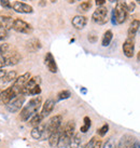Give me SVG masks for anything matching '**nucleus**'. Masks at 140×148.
Wrapping results in <instances>:
<instances>
[{"mask_svg":"<svg viewBox=\"0 0 140 148\" xmlns=\"http://www.w3.org/2000/svg\"><path fill=\"white\" fill-rule=\"evenodd\" d=\"M41 104H42L41 96H35L33 99H31L21 110V115H20L21 116V119L23 121H28L33 115L37 114L38 110L40 109Z\"/></svg>","mask_w":140,"mask_h":148,"instance_id":"f257e3e1","label":"nucleus"},{"mask_svg":"<svg viewBox=\"0 0 140 148\" xmlns=\"http://www.w3.org/2000/svg\"><path fill=\"white\" fill-rule=\"evenodd\" d=\"M113 11H114V15H116L118 24H123L127 18L128 13V5L126 4V2L124 0H119L116 9Z\"/></svg>","mask_w":140,"mask_h":148,"instance_id":"f03ea898","label":"nucleus"},{"mask_svg":"<svg viewBox=\"0 0 140 148\" xmlns=\"http://www.w3.org/2000/svg\"><path fill=\"white\" fill-rule=\"evenodd\" d=\"M18 95L22 94H20L13 86H10L8 89L3 90L2 92H0V103L3 104V105H8L12 99H14Z\"/></svg>","mask_w":140,"mask_h":148,"instance_id":"7ed1b4c3","label":"nucleus"},{"mask_svg":"<svg viewBox=\"0 0 140 148\" xmlns=\"http://www.w3.org/2000/svg\"><path fill=\"white\" fill-rule=\"evenodd\" d=\"M92 18L95 23L103 25L105 23H107L108 21V9L106 7H98L96 9L92 15Z\"/></svg>","mask_w":140,"mask_h":148,"instance_id":"20e7f679","label":"nucleus"},{"mask_svg":"<svg viewBox=\"0 0 140 148\" xmlns=\"http://www.w3.org/2000/svg\"><path fill=\"white\" fill-rule=\"evenodd\" d=\"M62 122H63V117L60 115L54 116L51 119L49 120V122L46 124V134H48V138L49 136L53 133L54 131L58 130L59 127H62Z\"/></svg>","mask_w":140,"mask_h":148,"instance_id":"39448f33","label":"nucleus"},{"mask_svg":"<svg viewBox=\"0 0 140 148\" xmlns=\"http://www.w3.org/2000/svg\"><path fill=\"white\" fill-rule=\"evenodd\" d=\"M24 102H25V95H18L16 96L14 99H12L8 105H5L7 107V110L9 112H17L18 110H21L23 105H24Z\"/></svg>","mask_w":140,"mask_h":148,"instance_id":"423d86ee","label":"nucleus"},{"mask_svg":"<svg viewBox=\"0 0 140 148\" xmlns=\"http://www.w3.org/2000/svg\"><path fill=\"white\" fill-rule=\"evenodd\" d=\"M13 29H14L15 32H17V33H22V34L33 33V27H31V25L28 24L27 22L21 20V18H15V20H14Z\"/></svg>","mask_w":140,"mask_h":148,"instance_id":"0eeeda50","label":"nucleus"},{"mask_svg":"<svg viewBox=\"0 0 140 148\" xmlns=\"http://www.w3.org/2000/svg\"><path fill=\"white\" fill-rule=\"evenodd\" d=\"M40 83H41V78H40L39 76H36V77L30 78L28 82L26 83V86H24L23 92H22V95H31L33 91L35 90L37 86H40Z\"/></svg>","mask_w":140,"mask_h":148,"instance_id":"6e6552de","label":"nucleus"},{"mask_svg":"<svg viewBox=\"0 0 140 148\" xmlns=\"http://www.w3.org/2000/svg\"><path fill=\"white\" fill-rule=\"evenodd\" d=\"M30 135L33 138L37 140H46L48 138V134H46V124L44 123H41L37 125V127H35L31 130V133H30Z\"/></svg>","mask_w":140,"mask_h":148,"instance_id":"1a4fd4ad","label":"nucleus"},{"mask_svg":"<svg viewBox=\"0 0 140 148\" xmlns=\"http://www.w3.org/2000/svg\"><path fill=\"white\" fill-rule=\"evenodd\" d=\"M29 79H30V74H29V73H25L24 75L17 77V78L14 80V83L12 84V86L20 93V94H22L23 89H24V86H26V83L29 81Z\"/></svg>","mask_w":140,"mask_h":148,"instance_id":"9d476101","label":"nucleus"},{"mask_svg":"<svg viewBox=\"0 0 140 148\" xmlns=\"http://www.w3.org/2000/svg\"><path fill=\"white\" fill-rule=\"evenodd\" d=\"M3 56H4V60H5V66L16 65L22 58L20 53L17 51H15V50H12V51L10 50L8 53L4 54Z\"/></svg>","mask_w":140,"mask_h":148,"instance_id":"9b49d317","label":"nucleus"},{"mask_svg":"<svg viewBox=\"0 0 140 148\" xmlns=\"http://www.w3.org/2000/svg\"><path fill=\"white\" fill-rule=\"evenodd\" d=\"M12 9L17 13H24V14H28V13H33V9L31 5L22 2V1H14L12 3Z\"/></svg>","mask_w":140,"mask_h":148,"instance_id":"f8f14e48","label":"nucleus"},{"mask_svg":"<svg viewBox=\"0 0 140 148\" xmlns=\"http://www.w3.org/2000/svg\"><path fill=\"white\" fill-rule=\"evenodd\" d=\"M123 52L124 55L127 58H133L134 56V52H135V41L134 39L127 38L125 42L123 43Z\"/></svg>","mask_w":140,"mask_h":148,"instance_id":"ddd939ff","label":"nucleus"},{"mask_svg":"<svg viewBox=\"0 0 140 148\" xmlns=\"http://www.w3.org/2000/svg\"><path fill=\"white\" fill-rule=\"evenodd\" d=\"M44 63H46V66L51 73H56L57 71V65L55 63V58L52 55V53H50V52L46 53V58H44Z\"/></svg>","mask_w":140,"mask_h":148,"instance_id":"4468645a","label":"nucleus"},{"mask_svg":"<svg viewBox=\"0 0 140 148\" xmlns=\"http://www.w3.org/2000/svg\"><path fill=\"white\" fill-rule=\"evenodd\" d=\"M54 106H55V101L53 99H49L46 101V103L43 104V106H42V110H41V114L42 116L46 118L53 111L54 109Z\"/></svg>","mask_w":140,"mask_h":148,"instance_id":"2eb2a0df","label":"nucleus"},{"mask_svg":"<svg viewBox=\"0 0 140 148\" xmlns=\"http://www.w3.org/2000/svg\"><path fill=\"white\" fill-rule=\"evenodd\" d=\"M71 23L75 29H83L87 24V18L83 15H77L72 18Z\"/></svg>","mask_w":140,"mask_h":148,"instance_id":"dca6fc26","label":"nucleus"},{"mask_svg":"<svg viewBox=\"0 0 140 148\" xmlns=\"http://www.w3.org/2000/svg\"><path fill=\"white\" fill-rule=\"evenodd\" d=\"M63 129H64V127H60L58 130L54 131L53 133L49 136V143H50V145H51L52 147H57L58 140H59V138H60V135H62V133H63Z\"/></svg>","mask_w":140,"mask_h":148,"instance_id":"f3484780","label":"nucleus"},{"mask_svg":"<svg viewBox=\"0 0 140 148\" xmlns=\"http://www.w3.org/2000/svg\"><path fill=\"white\" fill-rule=\"evenodd\" d=\"M139 26H140L139 20H134V21H132V23L129 25V28H128V32H127L128 38H130V39H134V38H135L137 32H138V29H139Z\"/></svg>","mask_w":140,"mask_h":148,"instance_id":"a211bd4d","label":"nucleus"},{"mask_svg":"<svg viewBox=\"0 0 140 148\" xmlns=\"http://www.w3.org/2000/svg\"><path fill=\"white\" fill-rule=\"evenodd\" d=\"M26 47H27V50H29L30 52H36V51L41 49L42 45H41V42H40L39 39H37V38H33V39H30L29 41H27Z\"/></svg>","mask_w":140,"mask_h":148,"instance_id":"6ab92c4d","label":"nucleus"},{"mask_svg":"<svg viewBox=\"0 0 140 148\" xmlns=\"http://www.w3.org/2000/svg\"><path fill=\"white\" fill-rule=\"evenodd\" d=\"M135 140V138L130 135H124L121 140H120L119 144L116 146V148H128L132 143Z\"/></svg>","mask_w":140,"mask_h":148,"instance_id":"aec40b11","label":"nucleus"},{"mask_svg":"<svg viewBox=\"0 0 140 148\" xmlns=\"http://www.w3.org/2000/svg\"><path fill=\"white\" fill-rule=\"evenodd\" d=\"M74 131H75V123L73 121H68L67 124L63 129V133L66 134L67 136H69L70 138L74 135Z\"/></svg>","mask_w":140,"mask_h":148,"instance_id":"412c9836","label":"nucleus"},{"mask_svg":"<svg viewBox=\"0 0 140 148\" xmlns=\"http://www.w3.org/2000/svg\"><path fill=\"white\" fill-rule=\"evenodd\" d=\"M14 20L10 16H0V27H4L5 29L13 28Z\"/></svg>","mask_w":140,"mask_h":148,"instance_id":"4be33fe9","label":"nucleus"},{"mask_svg":"<svg viewBox=\"0 0 140 148\" xmlns=\"http://www.w3.org/2000/svg\"><path fill=\"white\" fill-rule=\"evenodd\" d=\"M44 119V117L42 116L41 112H37L36 115H33L30 119H29V124L31 125V127H37L39 124L42 123V120Z\"/></svg>","mask_w":140,"mask_h":148,"instance_id":"5701e85b","label":"nucleus"},{"mask_svg":"<svg viewBox=\"0 0 140 148\" xmlns=\"http://www.w3.org/2000/svg\"><path fill=\"white\" fill-rule=\"evenodd\" d=\"M70 138L69 136H67L66 134L62 133L60 135V138L58 140V144H57V148H69L70 146Z\"/></svg>","mask_w":140,"mask_h":148,"instance_id":"b1692460","label":"nucleus"},{"mask_svg":"<svg viewBox=\"0 0 140 148\" xmlns=\"http://www.w3.org/2000/svg\"><path fill=\"white\" fill-rule=\"evenodd\" d=\"M15 79H16V73H15L14 70L9 71V73L5 74V76H4L3 78L0 80V86H1V84H5V83L11 82V81L15 80Z\"/></svg>","mask_w":140,"mask_h":148,"instance_id":"393cba45","label":"nucleus"},{"mask_svg":"<svg viewBox=\"0 0 140 148\" xmlns=\"http://www.w3.org/2000/svg\"><path fill=\"white\" fill-rule=\"evenodd\" d=\"M80 145H81V136L79 133H74V135L70 140L69 148H80Z\"/></svg>","mask_w":140,"mask_h":148,"instance_id":"a878e982","label":"nucleus"},{"mask_svg":"<svg viewBox=\"0 0 140 148\" xmlns=\"http://www.w3.org/2000/svg\"><path fill=\"white\" fill-rule=\"evenodd\" d=\"M112 38H113V34H112L111 30H107L105 35H103V40H101V45L103 47H108V45L111 43L112 41Z\"/></svg>","mask_w":140,"mask_h":148,"instance_id":"bb28decb","label":"nucleus"},{"mask_svg":"<svg viewBox=\"0 0 140 148\" xmlns=\"http://www.w3.org/2000/svg\"><path fill=\"white\" fill-rule=\"evenodd\" d=\"M92 0H86V1H83L78 5V11H81V12H86L90 9L92 8Z\"/></svg>","mask_w":140,"mask_h":148,"instance_id":"cd10ccee","label":"nucleus"},{"mask_svg":"<svg viewBox=\"0 0 140 148\" xmlns=\"http://www.w3.org/2000/svg\"><path fill=\"white\" fill-rule=\"evenodd\" d=\"M91 125H92L91 119H90L88 117H85V118H84V124L81 127V130H80V131L82 132V133H86V132L90 130Z\"/></svg>","mask_w":140,"mask_h":148,"instance_id":"c85d7f7f","label":"nucleus"},{"mask_svg":"<svg viewBox=\"0 0 140 148\" xmlns=\"http://www.w3.org/2000/svg\"><path fill=\"white\" fill-rule=\"evenodd\" d=\"M70 95H71V93H70L68 90L60 91V92L57 94V99H58V101H62V99H69V97H70Z\"/></svg>","mask_w":140,"mask_h":148,"instance_id":"c756f323","label":"nucleus"},{"mask_svg":"<svg viewBox=\"0 0 140 148\" xmlns=\"http://www.w3.org/2000/svg\"><path fill=\"white\" fill-rule=\"evenodd\" d=\"M108 131H109V125L106 123V124H103L101 127H99L98 131H97V133H98L99 136H105L106 134H107Z\"/></svg>","mask_w":140,"mask_h":148,"instance_id":"7c9ffc66","label":"nucleus"},{"mask_svg":"<svg viewBox=\"0 0 140 148\" xmlns=\"http://www.w3.org/2000/svg\"><path fill=\"white\" fill-rule=\"evenodd\" d=\"M10 50H11V48H10V45L8 43H3V45H0V54L1 55H4L5 53H8Z\"/></svg>","mask_w":140,"mask_h":148,"instance_id":"2f4dec72","label":"nucleus"},{"mask_svg":"<svg viewBox=\"0 0 140 148\" xmlns=\"http://www.w3.org/2000/svg\"><path fill=\"white\" fill-rule=\"evenodd\" d=\"M103 148H116V142L112 140V138H110V140H108L107 142L105 143Z\"/></svg>","mask_w":140,"mask_h":148,"instance_id":"473e14b6","label":"nucleus"},{"mask_svg":"<svg viewBox=\"0 0 140 148\" xmlns=\"http://www.w3.org/2000/svg\"><path fill=\"white\" fill-rule=\"evenodd\" d=\"M7 37H8V29H5L4 27H0V41Z\"/></svg>","mask_w":140,"mask_h":148,"instance_id":"72a5a7b5","label":"nucleus"},{"mask_svg":"<svg viewBox=\"0 0 140 148\" xmlns=\"http://www.w3.org/2000/svg\"><path fill=\"white\" fill-rule=\"evenodd\" d=\"M93 148H101V145H103V142L99 138H96V137H93Z\"/></svg>","mask_w":140,"mask_h":148,"instance_id":"f704fd0d","label":"nucleus"},{"mask_svg":"<svg viewBox=\"0 0 140 148\" xmlns=\"http://www.w3.org/2000/svg\"><path fill=\"white\" fill-rule=\"evenodd\" d=\"M0 3L3 8L12 9V4L10 3V0H0Z\"/></svg>","mask_w":140,"mask_h":148,"instance_id":"c9c22d12","label":"nucleus"},{"mask_svg":"<svg viewBox=\"0 0 140 148\" xmlns=\"http://www.w3.org/2000/svg\"><path fill=\"white\" fill-rule=\"evenodd\" d=\"M128 148H140V140H134L132 143V145L129 146Z\"/></svg>","mask_w":140,"mask_h":148,"instance_id":"e433bc0d","label":"nucleus"},{"mask_svg":"<svg viewBox=\"0 0 140 148\" xmlns=\"http://www.w3.org/2000/svg\"><path fill=\"white\" fill-rule=\"evenodd\" d=\"M135 8H136V5H135V2H134V1H132L130 3L128 4V11H129V12H133V11L135 10Z\"/></svg>","mask_w":140,"mask_h":148,"instance_id":"4c0bfd02","label":"nucleus"},{"mask_svg":"<svg viewBox=\"0 0 140 148\" xmlns=\"http://www.w3.org/2000/svg\"><path fill=\"white\" fill-rule=\"evenodd\" d=\"M106 2V0H95V3L97 4V7H103Z\"/></svg>","mask_w":140,"mask_h":148,"instance_id":"58836bf2","label":"nucleus"},{"mask_svg":"<svg viewBox=\"0 0 140 148\" xmlns=\"http://www.w3.org/2000/svg\"><path fill=\"white\" fill-rule=\"evenodd\" d=\"M96 40H97L96 36H94V35H90L88 36V41L90 42H96Z\"/></svg>","mask_w":140,"mask_h":148,"instance_id":"ea45409f","label":"nucleus"},{"mask_svg":"<svg viewBox=\"0 0 140 148\" xmlns=\"http://www.w3.org/2000/svg\"><path fill=\"white\" fill-rule=\"evenodd\" d=\"M5 74H7V71H5V70H2V68H0V80L5 76Z\"/></svg>","mask_w":140,"mask_h":148,"instance_id":"a19ab883","label":"nucleus"},{"mask_svg":"<svg viewBox=\"0 0 140 148\" xmlns=\"http://www.w3.org/2000/svg\"><path fill=\"white\" fill-rule=\"evenodd\" d=\"M137 60L140 62V51H139V53H138V56H137Z\"/></svg>","mask_w":140,"mask_h":148,"instance_id":"79ce46f5","label":"nucleus"},{"mask_svg":"<svg viewBox=\"0 0 140 148\" xmlns=\"http://www.w3.org/2000/svg\"><path fill=\"white\" fill-rule=\"evenodd\" d=\"M69 3H72V2H74V0H67Z\"/></svg>","mask_w":140,"mask_h":148,"instance_id":"37998d69","label":"nucleus"},{"mask_svg":"<svg viewBox=\"0 0 140 148\" xmlns=\"http://www.w3.org/2000/svg\"><path fill=\"white\" fill-rule=\"evenodd\" d=\"M50 1H51V2H56L57 0H50Z\"/></svg>","mask_w":140,"mask_h":148,"instance_id":"c03bdc74","label":"nucleus"},{"mask_svg":"<svg viewBox=\"0 0 140 148\" xmlns=\"http://www.w3.org/2000/svg\"><path fill=\"white\" fill-rule=\"evenodd\" d=\"M136 1H137V2H138V3L140 4V0H136Z\"/></svg>","mask_w":140,"mask_h":148,"instance_id":"a18cd8bd","label":"nucleus"},{"mask_svg":"<svg viewBox=\"0 0 140 148\" xmlns=\"http://www.w3.org/2000/svg\"><path fill=\"white\" fill-rule=\"evenodd\" d=\"M110 1H112V2H114V1H116V0H110Z\"/></svg>","mask_w":140,"mask_h":148,"instance_id":"49530a36","label":"nucleus"},{"mask_svg":"<svg viewBox=\"0 0 140 148\" xmlns=\"http://www.w3.org/2000/svg\"><path fill=\"white\" fill-rule=\"evenodd\" d=\"M79 1H81V0H79Z\"/></svg>","mask_w":140,"mask_h":148,"instance_id":"de8ad7c7","label":"nucleus"}]
</instances>
